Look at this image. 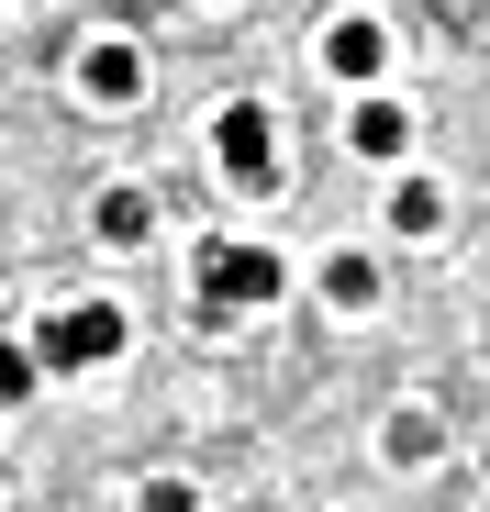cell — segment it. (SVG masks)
Masks as SVG:
<instances>
[{
    "label": "cell",
    "mask_w": 490,
    "mask_h": 512,
    "mask_svg": "<svg viewBox=\"0 0 490 512\" xmlns=\"http://www.w3.org/2000/svg\"><path fill=\"white\" fill-rule=\"evenodd\" d=\"M346 145H357V156H379V167H390V156H401V145H413V112H401V101H390V90H368V101H357V123H346Z\"/></svg>",
    "instance_id": "8992f818"
},
{
    "label": "cell",
    "mask_w": 490,
    "mask_h": 512,
    "mask_svg": "<svg viewBox=\"0 0 490 512\" xmlns=\"http://www.w3.org/2000/svg\"><path fill=\"white\" fill-rule=\"evenodd\" d=\"M123 334H134V323H123L112 301H78V312H56V323H34V346H23V357L67 379V368H112V357H123Z\"/></svg>",
    "instance_id": "7a4b0ae2"
},
{
    "label": "cell",
    "mask_w": 490,
    "mask_h": 512,
    "mask_svg": "<svg viewBox=\"0 0 490 512\" xmlns=\"http://www.w3.org/2000/svg\"><path fill=\"white\" fill-rule=\"evenodd\" d=\"M23 390H34V357H23V346H0V401H23Z\"/></svg>",
    "instance_id": "7c38bea8"
},
{
    "label": "cell",
    "mask_w": 490,
    "mask_h": 512,
    "mask_svg": "<svg viewBox=\"0 0 490 512\" xmlns=\"http://www.w3.org/2000/svg\"><path fill=\"white\" fill-rule=\"evenodd\" d=\"M323 301H335V312H368V301H379V268H368V256H323Z\"/></svg>",
    "instance_id": "ba28073f"
},
{
    "label": "cell",
    "mask_w": 490,
    "mask_h": 512,
    "mask_svg": "<svg viewBox=\"0 0 490 512\" xmlns=\"http://www.w3.org/2000/svg\"><path fill=\"white\" fill-rule=\"evenodd\" d=\"M156 234V201L145 190H101V245H145Z\"/></svg>",
    "instance_id": "52a82bcc"
},
{
    "label": "cell",
    "mask_w": 490,
    "mask_h": 512,
    "mask_svg": "<svg viewBox=\"0 0 490 512\" xmlns=\"http://www.w3.org/2000/svg\"><path fill=\"white\" fill-rule=\"evenodd\" d=\"M212 156H223L234 190H279V123H268V101H223L212 112Z\"/></svg>",
    "instance_id": "3957f363"
},
{
    "label": "cell",
    "mask_w": 490,
    "mask_h": 512,
    "mask_svg": "<svg viewBox=\"0 0 490 512\" xmlns=\"http://www.w3.org/2000/svg\"><path fill=\"white\" fill-rule=\"evenodd\" d=\"M435 223H446V190L435 179H401L390 190V234H435Z\"/></svg>",
    "instance_id": "9c48e42d"
},
{
    "label": "cell",
    "mask_w": 490,
    "mask_h": 512,
    "mask_svg": "<svg viewBox=\"0 0 490 512\" xmlns=\"http://www.w3.org/2000/svg\"><path fill=\"white\" fill-rule=\"evenodd\" d=\"M78 90H90L101 112H134V101H145V45L90 34V45H78Z\"/></svg>",
    "instance_id": "277c9868"
},
{
    "label": "cell",
    "mask_w": 490,
    "mask_h": 512,
    "mask_svg": "<svg viewBox=\"0 0 490 512\" xmlns=\"http://www.w3.org/2000/svg\"><path fill=\"white\" fill-rule=\"evenodd\" d=\"M190 279H201V323H234V312H268V301L290 290L279 245H234V234H212V245L190 256Z\"/></svg>",
    "instance_id": "6da1fadb"
},
{
    "label": "cell",
    "mask_w": 490,
    "mask_h": 512,
    "mask_svg": "<svg viewBox=\"0 0 490 512\" xmlns=\"http://www.w3.org/2000/svg\"><path fill=\"white\" fill-rule=\"evenodd\" d=\"M379 446H390L401 468H413V457H435L446 435H435V412H390V435H379Z\"/></svg>",
    "instance_id": "30bf717a"
},
{
    "label": "cell",
    "mask_w": 490,
    "mask_h": 512,
    "mask_svg": "<svg viewBox=\"0 0 490 512\" xmlns=\"http://www.w3.org/2000/svg\"><path fill=\"white\" fill-rule=\"evenodd\" d=\"M323 67H335L346 90H379V67H390V34H379V23H335V34H323Z\"/></svg>",
    "instance_id": "5b68a950"
},
{
    "label": "cell",
    "mask_w": 490,
    "mask_h": 512,
    "mask_svg": "<svg viewBox=\"0 0 490 512\" xmlns=\"http://www.w3.org/2000/svg\"><path fill=\"white\" fill-rule=\"evenodd\" d=\"M134 512H201V490H190V479H145V501H134Z\"/></svg>",
    "instance_id": "8fae6325"
}]
</instances>
